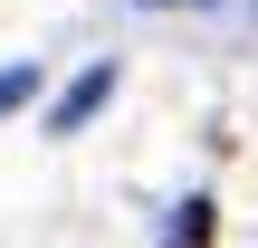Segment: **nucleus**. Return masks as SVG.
Returning <instances> with one entry per match:
<instances>
[{"label":"nucleus","mask_w":258,"mask_h":248,"mask_svg":"<svg viewBox=\"0 0 258 248\" xmlns=\"http://www.w3.org/2000/svg\"><path fill=\"white\" fill-rule=\"evenodd\" d=\"M105 96H115V57H96V67H86V76L48 105V134H86V124L105 115Z\"/></svg>","instance_id":"1"},{"label":"nucleus","mask_w":258,"mask_h":248,"mask_svg":"<svg viewBox=\"0 0 258 248\" xmlns=\"http://www.w3.org/2000/svg\"><path fill=\"white\" fill-rule=\"evenodd\" d=\"M19 105H38V57L0 67V115H19Z\"/></svg>","instance_id":"2"},{"label":"nucleus","mask_w":258,"mask_h":248,"mask_svg":"<svg viewBox=\"0 0 258 248\" xmlns=\"http://www.w3.org/2000/svg\"><path fill=\"white\" fill-rule=\"evenodd\" d=\"M163 248H211V201H201V191L182 201V220H172V239H163Z\"/></svg>","instance_id":"3"},{"label":"nucleus","mask_w":258,"mask_h":248,"mask_svg":"<svg viewBox=\"0 0 258 248\" xmlns=\"http://www.w3.org/2000/svg\"><path fill=\"white\" fill-rule=\"evenodd\" d=\"M144 10H172V0H144ZM182 10H211V0H182Z\"/></svg>","instance_id":"4"}]
</instances>
